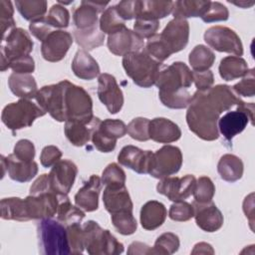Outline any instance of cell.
Masks as SVG:
<instances>
[{
    "label": "cell",
    "instance_id": "cell-56",
    "mask_svg": "<svg viewBox=\"0 0 255 255\" xmlns=\"http://www.w3.org/2000/svg\"><path fill=\"white\" fill-rule=\"evenodd\" d=\"M10 69L16 74H31L35 70V62L30 55L22 56L11 61Z\"/></svg>",
    "mask_w": 255,
    "mask_h": 255
},
{
    "label": "cell",
    "instance_id": "cell-6",
    "mask_svg": "<svg viewBox=\"0 0 255 255\" xmlns=\"http://www.w3.org/2000/svg\"><path fill=\"white\" fill-rule=\"evenodd\" d=\"M65 81L64 112L67 121H79L89 124L95 118L93 101L86 90L68 80Z\"/></svg>",
    "mask_w": 255,
    "mask_h": 255
},
{
    "label": "cell",
    "instance_id": "cell-45",
    "mask_svg": "<svg viewBox=\"0 0 255 255\" xmlns=\"http://www.w3.org/2000/svg\"><path fill=\"white\" fill-rule=\"evenodd\" d=\"M149 123L146 118H134L129 122L127 127V132L128 135L138 141H146L149 138Z\"/></svg>",
    "mask_w": 255,
    "mask_h": 255
},
{
    "label": "cell",
    "instance_id": "cell-62",
    "mask_svg": "<svg viewBox=\"0 0 255 255\" xmlns=\"http://www.w3.org/2000/svg\"><path fill=\"white\" fill-rule=\"evenodd\" d=\"M191 254H214L212 246L206 242H199L194 245Z\"/></svg>",
    "mask_w": 255,
    "mask_h": 255
},
{
    "label": "cell",
    "instance_id": "cell-30",
    "mask_svg": "<svg viewBox=\"0 0 255 255\" xmlns=\"http://www.w3.org/2000/svg\"><path fill=\"white\" fill-rule=\"evenodd\" d=\"M8 86L13 95L26 100L35 98L39 91L35 78L30 74L12 73L8 79Z\"/></svg>",
    "mask_w": 255,
    "mask_h": 255
},
{
    "label": "cell",
    "instance_id": "cell-17",
    "mask_svg": "<svg viewBox=\"0 0 255 255\" xmlns=\"http://www.w3.org/2000/svg\"><path fill=\"white\" fill-rule=\"evenodd\" d=\"M107 45L112 54L123 57L129 53L141 51L144 48L143 40L127 27L109 35Z\"/></svg>",
    "mask_w": 255,
    "mask_h": 255
},
{
    "label": "cell",
    "instance_id": "cell-38",
    "mask_svg": "<svg viewBox=\"0 0 255 255\" xmlns=\"http://www.w3.org/2000/svg\"><path fill=\"white\" fill-rule=\"evenodd\" d=\"M1 218L5 220L25 221L23 199L19 197L3 198L0 202Z\"/></svg>",
    "mask_w": 255,
    "mask_h": 255
},
{
    "label": "cell",
    "instance_id": "cell-29",
    "mask_svg": "<svg viewBox=\"0 0 255 255\" xmlns=\"http://www.w3.org/2000/svg\"><path fill=\"white\" fill-rule=\"evenodd\" d=\"M167 211L165 206L156 200L144 203L140 209V224L145 230H154L165 221Z\"/></svg>",
    "mask_w": 255,
    "mask_h": 255
},
{
    "label": "cell",
    "instance_id": "cell-60",
    "mask_svg": "<svg viewBox=\"0 0 255 255\" xmlns=\"http://www.w3.org/2000/svg\"><path fill=\"white\" fill-rule=\"evenodd\" d=\"M243 211L245 213V216L248 218L250 227L252 230L253 228V223H254V193H250L247 195L243 201Z\"/></svg>",
    "mask_w": 255,
    "mask_h": 255
},
{
    "label": "cell",
    "instance_id": "cell-39",
    "mask_svg": "<svg viewBox=\"0 0 255 255\" xmlns=\"http://www.w3.org/2000/svg\"><path fill=\"white\" fill-rule=\"evenodd\" d=\"M15 6L21 16L31 22L45 17L47 12L46 1H15Z\"/></svg>",
    "mask_w": 255,
    "mask_h": 255
},
{
    "label": "cell",
    "instance_id": "cell-61",
    "mask_svg": "<svg viewBox=\"0 0 255 255\" xmlns=\"http://www.w3.org/2000/svg\"><path fill=\"white\" fill-rule=\"evenodd\" d=\"M151 247L145 243L134 241L128 246V254H150Z\"/></svg>",
    "mask_w": 255,
    "mask_h": 255
},
{
    "label": "cell",
    "instance_id": "cell-9",
    "mask_svg": "<svg viewBox=\"0 0 255 255\" xmlns=\"http://www.w3.org/2000/svg\"><path fill=\"white\" fill-rule=\"evenodd\" d=\"M182 165V153L179 147L163 145L152 153L149 173L155 178H164L175 174Z\"/></svg>",
    "mask_w": 255,
    "mask_h": 255
},
{
    "label": "cell",
    "instance_id": "cell-33",
    "mask_svg": "<svg viewBox=\"0 0 255 255\" xmlns=\"http://www.w3.org/2000/svg\"><path fill=\"white\" fill-rule=\"evenodd\" d=\"M211 1L180 0L173 3L172 15L174 18L186 19L190 17H202L207 11Z\"/></svg>",
    "mask_w": 255,
    "mask_h": 255
},
{
    "label": "cell",
    "instance_id": "cell-10",
    "mask_svg": "<svg viewBox=\"0 0 255 255\" xmlns=\"http://www.w3.org/2000/svg\"><path fill=\"white\" fill-rule=\"evenodd\" d=\"M205 43L218 52L243 55V45L236 32L225 26H212L204 33Z\"/></svg>",
    "mask_w": 255,
    "mask_h": 255
},
{
    "label": "cell",
    "instance_id": "cell-7",
    "mask_svg": "<svg viewBox=\"0 0 255 255\" xmlns=\"http://www.w3.org/2000/svg\"><path fill=\"white\" fill-rule=\"evenodd\" d=\"M46 115V112L30 100L20 99L18 102L7 105L1 115L2 123L11 130L31 127L36 119Z\"/></svg>",
    "mask_w": 255,
    "mask_h": 255
},
{
    "label": "cell",
    "instance_id": "cell-5",
    "mask_svg": "<svg viewBox=\"0 0 255 255\" xmlns=\"http://www.w3.org/2000/svg\"><path fill=\"white\" fill-rule=\"evenodd\" d=\"M85 249L90 255H118L124 252V244L98 222L89 220L83 225Z\"/></svg>",
    "mask_w": 255,
    "mask_h": 255
},
{
    "label": "cell",
    "instance_id": "cell-57",
    "mask_svg": "<svg viewBox=\"0 0 255 255\" xmlns=\"http://www.w3.org/2000/svg\"><path fill=\"white\" fill-rule=\"evenodd\" d=\"M62 157V151L56 145H47L45 146L40 155L41 164L48 168L53 166L56 162H58Z\"/></svg>",
    "mask_w": 255,
    "mask_h": 255
},
{
    "label": "cell",
    "instance_id": "cell-54",
    "mask_svg": "<svg viewBox=\"0 0 255 255\" xmlns=\"http://www.w3.org/2000/svg\"><path fill=\"white\" fill-rule=\"evenodd\" d=\"M99 127V126H98ZM98 127L95 128V129L93 130L92 133V141L94 146L101 152H111L115 149L116 144H117V140L112 139L107 137L106 135H104L99 129Z\"/></svg>",
    "mask_w": 255,
    "mask_h": 255
},
{
    "label": "cell",
    "instance_id": "cell-46",
    "mask_svg": "<svg viewBox=\"0 0 255 255\" xmlns=\"http://www.w3.org/2000/svg\"><path fill=\"white\" fill-rule=\"evenodd\" d=\"M98 129L107 137L115 140L123 137L127 133V126L121 120L107 119L102 121L98 127Z\"/></svg>",
    "mask_w": 255,
    "mask_h": 255
},
{
    "label": "cell",
    "instance_id": "cell-18",
    "mask_svg": "<svg viewBox=\"0 0 255 255\" xmlns=\"http://www.w3.org/2000/svg\"><path fill=\"white\" fill-rule=\"evenodd\" d=\"M152 153L151 150H142L137 146L128 144L121 149L118 154V161L137 173L145 174L149 173Z\"/></svg>",
    "mask_w": 255,
    "mask_h": 255
},
{
    "label": "cell",
    "instance_id": "cell-26",
    "mask_svg": "<svg viewBox=\"0 0 255 255\" xmlns=\"http://www.w3.org/2000/svg\"><path fill=\"white\" fill-rule=\"evenodd\" d=\"M173 1H138L135 0V19L159 20L172 13Z\"/></svg>",
    "mask_w": 255,
    "mask_h": 255
},
{
    "label": "cell",
    "instance_id": "cell-16",
    "mask_svg": "<svg viewBox=\"0 0 255 255\" xmlns=\"http://www.w3.org/2000/svg\"><path fill=\"white\" fill-rule=\"evenodd\" d=\"M72 44L73 37L69 32L55 30L42 42L41 54L46 61L56 63L64 59Z\"/></svg>",
    "mask_w": 255,
    "mask_h": 255
},
{
    "label": "cell",
    "instance_id": "cell-3",
    "mask_svg": "<svg viewBox=\"0 0 255 255\" xmlns=\"http://www.w3.org/2000/svg\"><path fill=\"white\" fill-rule=\"evenodd\" d=\"M122 63L126 74L141 88H150L155 85L162 66L143 50L127 54L123 57Z\"/></svg>",
    "mask_w": 255,
    "mask_h": 255
},
{
    "label": "cell",
    "instance_id": "cell-13",
    "mask_svg": "<svg viewBox=\"0 0 255 255\" xmlns=\"http://www.w3.org/2000/svg\"><path fill=\"white\" fill-rule=\"evenodd\" d=\"M158 37L172 55L183 50L189 39V23L186 19L173 18L164 27Z\"/></svg>",
    "mask_w": 255,
    "mask_h": 255
},
{
    "label": "cell",
    "instance_id": "cell-49",
    "mask_svg": "<svg viewBox=\"0 0 255 255\" xmlns=\"http://www.w3.org/2000/svg\"><path fill=\"white\" fill-rule=\"evenodd\" d=\"M168 216L173 221H188L194 216L193 205L184 200L175 201L169 208Z\"/></svg>",
    "mask_w": 255,
    "mask_h": 255
},
{
    "label": "cell",
    "instance_id": "cell-15",
    "mask_svg": "<svg viewBox=\"0 0 255 255\" xmlns=\"http://www.w3.org/2000/svg\"><path fill=\"white\" fill-rule=\"evenodd\" d=\"M98 97L110 114H118L124 106V94L116 78L108 73L98 77Z\"/></svg>",
    "mask_w": 255,
    "mask_h": 255
},
{
    "label": "cell",
    "instance_id": "cell-31",
    "mask_svg": "<svg viewBox=\"0 0 255 255\" xmlns=\"http://www.w3.org/2000/svg\"><path fill=\"white\" fill-rule=\"evenodd\" d=\"M217 171L223 180L234 182L242 177L244 165L240 157L235 154L226 153L220 157L217 164Z\"/></svg>",
    "mask_w": 255,
    "mask_h": 255
},
{
    "label": "cell",
    "instance_id": "cell-25",
    "mask_svg": "<svg viewBox=\"0 0 255 255\" xmlns=\"http://www.w3.org/2000/svg\"><path fill=\"white\" fill-rule=\"evenodd\" d=\"M102 121L99 118H94L89 124L79 121L65 122V134L69 141L75 146H83L92 137L93 130L97 128Z\"/></svg>",
    "mask_w": 255,
    "mask_h": 255
},
{
    "label": "cell",
    "instance_id": "cell-23",
    "mask_svg": "<svg viewBox=\"0 0 255 255\" xmlns=\"http://www.w3.org/2000/svg\"><path fill=\"white\" fill-rule=\"evenodd\" d=\"M181 136L179 127L165 118H155L149 123V138L159 143H170Z\"/></svg>",
    "mask_w": 255,
    "mask_h": 255
},
{
    "label": "cell",
    "instance_id": "cell-27",
    "mask_svg": "<svg viewBox=\"0 0 255 255\" xmlns=\"http://www.w3.org/2000/svg\"><path fill=\"white\" fill-rule=\"evenodd\" d=\"M72 70L76 77L86 81L94 80L96 77L100 76V66L98 62L83 49L76 52L72 62Z\"/></svg>",
    "mask_w": 255,
    "mask_h": 255
},
{
    "label": "cell",
    "instance_id": "cell-35",
    "mask_svg": "<svg viewBox=\"0 0 255 255\" xmlns=\"http://www.w3.org/2000/svg\"><path fill=\"white\" fill-rule=\"evenodd\" d=\"M188 61L193 71H207L212 67L215 61V55L208 47L204 45H197L189 53Z\"/></svg>",
    "mask_w": 255,
    "mask_h": 255
},
{
    "label": "cell",
    "instance_id": "cell-14",
    "mask_svg": "<svg viewBox=\"0 0 255 255\" xmlns=\"http://www.w3.org/2000/svg\"><path fill=\"white\" fill-rule=\"evenodd\" d=\"M78 174L77 165L70 159H60L48 174L51 189L63 195H68Z\"/></svg>",
    "mask_w": 255,
    "mask_h": 255
},
{
    "label": "cell",
    "instance_id": "cell-50",
    "mask_svg": "<svg viewBox=\"0 0 255 255\" xmlns=\"http://www.w3.org/2000/svg\"><path fill=\"white\" fill-rule=\"evenodd\" d=\"M159 28V21L157 20H148L136 18L133 24V32L140 39H150L154 35Z\"/></svg>",
    "mask_w": 255,
    "mask_h": 255
},
{
    "label": "cell",
    "instance_id": "cell-53",
    "mask_svg": "<svg viewBox=\"0 0 255 255\" xmlns=\"http://www.w3.org/2000/svg\"><path fill=\"white\" fill-rule=\"evenodd\" d=\"M13 154L24 161H33L35 157L34 143L29 139H20L16 142Z\"/></svg>",
    "mask_w": 255,
    "mask_h": 255
},
{
    "label": "cell",
    "instance_id": "cell-58",
    "mask_svg": "<svg viewBox=\"0 0 255 255\" xmlns=\"http://www.w3.org/2000/svg\"><path fill=\"white\" fill-rule=\"evenodd\" d=\"M193 75V83L196 87V91L205 92L209 90L214 83V76L210 70L202 71V72H192Z\"/></svg>",
    "mask_w": 255,
    "mask_h": 255
},
{
    "label": "cell",
    "instance_id": "cell-11",
    "mask_svg": "<svg viewBox=\"0 0 255 255\" xmlns=\"http://www.w3.org/2000/svg\"><path fill=\"white\" fill-rule=\"evenodd\" d=\"M65 81L42 87L35 99L37 104L57 122H66L64 112Z\"/></svg>",
    "mask_w": 255,
    "mask_h": 255
},
{
    "label": "cell",
    "instance_id": "cell-4",
    "mask_svg": "<svg viewBox=\"0 0 255 255\" xmlns=\"http://www.w3.org/2000/svg\"><path fill=\"white\" fill-rule=\"evenodd\" d=\"M39 249L46 255H66L71 253L67 227L52 218L41 219L37 228Z\"/></svg>",
    "mask_w": 255,
    "mask_h": 255
},
{
    "label": "cell",
    "instance_id": "cell-8",
    "mask_svg": "<svg viewBox=\"0 0 255 255\" xmlns=\"http://www.w3.org/2000/svg\"><path fill=\"white\" fill-rule=\"evenodd\" d=\"M34 43L26 30L23 28L12 29L3 39L1 46L0 70L5 72L10 68L12 60L29 55L33 50Z\"/></svg>",
    "mask_w": 255,
    "mask_h": 255
},
{
    "label": "cell",
    "instance_id": "cell-37",
    "mask_svg": "<svg viewBox=\"0 0 255 255\" xmlns=\"http://www.w3.org/2000/svg\"><path fill=\"white\" fill-rule=\"evenodd\" d=\"M85 217V212L78 206L71 203L69 197L62 200L57 210V220L68 226L73 223H81Z\"/></svg>",
    "mask_w": 255,
    "mask_h": 255
},
{
    "label": "cell",
    "instance_id": "cell-55",
    "mask_svg": "<svg viewBox=\"0 0 255 255\" xmlns=\"http://www.w3.org/2000/svg\"><path fill=\"white\" fill-rule=\"evenodd\" d=\"M29 30L31 34L41 42H43L50 33L55 31L54 28L47 22L45 17L30 22Z\"/></svg>",
    "mask_w": 255,
    "mask_h": 255
},
{
    "label": "cell",
    "instance_id": "cell-63",
    "mask_svg": "<svg viewBox=\"0 0 255 255\" xmlns=\"http://www.w3.org/2000/svg\"><path fill=\"white\" fill-rule=\"evenodd\" d=\"M228 2L232 3V4L236 5V6L242 7V8H249V7L253 6L254 3H255L254 1H250V2H248V1H239V2H230V1H228Z\"/></svg>",
    "mask_w": 255,
    "mask_h": 255
},
{
    "label": "cell",
    "instance_id": "cell-28",
    "mask_svg": "<svg viewBox=\"0 0 255 255\" xmlns=\"http://www.w3.org/2000/svg\"><path fill=\"white\" fill-rule=\"evenodd\" d=\"M6 165L9 177L18 182L30 181L38 173L37 162L21 160L13 153L6 157Z\"/></svg>",
    "mask_w": 255,
    "mask_h": 255
},
{
    "label": "cell",
    "instance_id": "cell-51",
    "mask_svg": "<svg viewBox=\"0 0 255 255\" xmlns=\"http://www.w3.org/2000/svg\"><path fill=\"white\" fill-rule=\"evenodd\" d=\"M229 17V11L225 5L220 2H210V5L201 17L203 22L212 23L218 21H226Z\"/></svg>",
    "mask_w": 255,
    "mask_h": 255
},
{
    "label": "cell",
    "instance_id": "cell-43",
    "mask_svg": "<svg viewBox=\"0 0 255 255\" xmlns=\"http://www.w3.org/2000/svg\"><path fill=\"white\" fill-rule=\"evenodd\" d=\"M215 193V186L213 181L208 176H200L196 180L193 191L194 201L197 203H207L212 201Z\"/></svg>",
    "mask_w": 255,
    "mask_h": 255
},
{
    "label": "cell",
    "instance_id": "cell-44",
    "mask_svg": "<svg viewBox=\"0 0 255 255\" xmlns=\"http://www.w3.org/2000/svg\"><path fill=\"white\" fill-rule=\"evenodd\" d=\"M45 18L54 29L67 28L70 23V13L67 8L60 3L54 4Z\"/></svg>",
    "mask_w": 255,
    "mask_h": 255
},
{
    "label": "cell",
    "instance_id": "cell-24",
    "mask_svg": "<svg viewBox=\"0 0 255 255\" xmlns=\"http://www.w3.org/2000/svg\"><path fill=\"white\" fill-rule=\"evenodd\" d=\"M103 202L106 210L111 214L120 211H132V201L126 185L122 187L106 186Z\"/></svg>",
    "mask_w": 255,
    "mask_h": 255
},
{
    "label": "cell",
    "instance_id": "cell-48",
    "mask_svg": "<svg viewBox=\"0 0 255 255\" xmlns=\"http://www.w3.org/2000/svg\"><path fill=\"white\" fill-rule=\"evenodd\" d=\"M14 8L11 1L1 0L0 1V25L2 39L15 28V20L13 18Z\"/></svg>",
    "mask_w": 255,
    "mask_h": 255
},
{
    "label": "cell",
    "instance_id": "cell-19",
    "mask_svg": "<svg viewBox=\"0 0 255 255\" xmlns=\"http://www.w3.org/2000/svg\"><path fill=\"white\" fill-rule=\"evenodd\" d=\"M196 225L205 232H215L223 225V215L217 206L212 202L192 203Z\"/></svg>",
    "mask_w": 255,
    "mask_h": 255
},
{
    "label": "cell",
    "instance_id": "cell-22",
    "mask_svg": "<svg viewBox=\"0 0 255 255\" xmlns=\"http://www.w3.org/2000/svg\"><path fill=\"white\" fill-rule=\"evenodd\" d=\"M249 122L248 115L244 111L236 109L235 111L227 112L219 118L217 123L218 131L226 140H231L235 135L244 130Z\"/></svg>",
    "mask_w": 255,
    "mask_h": 255
},
{
    "label": "cell",
    "instance_id": "cell-40",
    "mask_svg": "<svg viewBox=\"0 0 255 255\" xmlns=\"http://www.w3.org/2000/svg\"><path fill=\"white\" fill-rule=\"evenodd\" d=\"M179 245V238L176 234L172 232H165L157 237L153 247H151L150 254L170 255L178 250Z\"/></svg>",
    "mask_w": 255,
    "mask_h": 255
},
{
    "label": "cell",
    "instance_id": "cell-42",
    "mask_svg": "<svg viewBox=\"0 0 255 255\" xmlns=\"http://www.w3.org/2000/svg\"><path fill=\"white\" fill-rule=\"evenodd\" d=\"M101 180L106 186L122 187L126 183V173L118 163L112 162L103 170Z\"/></svg>",
    "mask_w": 255,
    "mask_h": 255
},
{
    "label": "cell",
    "instance_id": "cell-41",
    "mask_svg": "<svg viewBox=\"0 0 255 255\" xmlns=\"http://www.w3.org/2000/svg\"><path fill=\"white\" fill-rule=\"evenodd\" d=\"M112 223L116 230L122 235H131L136 231L137 222L132 211H120L112 214Z\"/></svg>",
    "mask_w": 255,
    "mask_h": 255
},
{
    "label": "cell",
    "instance_id": "cell-47",
    "mask_svg": "<svg viewBox=\"0 0 255 255\" xmlns=\"http://www.w3.org/2000/svg\"><path fill=\"white\" fill-rule=\"evenodd\" d=\"M67 227L68 239L72 254H82L85 250L84 229L79 222L70 224Z\"/></svg>",
    "mask_w": 255,
    "mask_h": 255
},
{
    "label": "cell",
    "instance_id": "cell-59",
    "mask_svg": "<svg viewBox=\"0 0 255 255\" xmlns=\"http://www.w3.org/2000/svg\"><path fill=\"white\" fill-rule=\"evenodd\" d=\"M116 9L125 21L135 18V1H121L116 5Z\"/></svg>",
    "mask_w": 255,
    "mask_h": 255
},
{
    "label": "cell",
    "instance_id": "cell-20",
    "mask_svg": "<svg viewBox=\"0 0 255 255\" xmlns=\"http://www.w3.org/2000/svg\"><path fill=\"white\" fill-rule=\"evenodd\" d=\"M109 2L82 1L81 5L76 8L73 14L75 28L86 30L99 25V13H103Z\"/></svg>",
    "mask_w": 255,
    "mask_h": 255
},
{
    "label": "cell",
    "instance_id": "cell-2",
    "mask_svg": "<svg viewBox=\"0 0 255 255\" xmlns=\"http://www.w3.org/2000/svg\"><path fill=\"white\" fill-rule=\"evenodd\" d=\"M222 111L208 92L196 91L187 107L186 123L189 129L203 140L212 141L219 137L217 123Z\"/></svg>",
    "mask_w": 255,
    "mask_h": 255
},
{
    "label": "cell",
    "instance_id": "cell-12",
    "mask_svg": "<svg viewBox=\"0 0 255 255\" xmlns=\"http://www.w3.org/2000/svg\"><path fill=\"white\" fill-rule=\"evenodd\" d=\"M196 179L192 174H186L183 177L167 176L159 180L156 190L169 200L175 202L184 200L193 194Z\"/></svg>",
    "mask_w": 255,
    "mask_h": 255
},
{
    "label": "cell",
    "instance_id": "cell-36",
    "mask_svg": "<svg viewBox=\"0 0 255 255\" xmlns=\"http://www.w3.org/2000/svg\"><path fill=\"white\" fill-rule=\"evenodd\" d=\"M99 26L104 34H114L126 27V21L118 14L116 5L106 8L99 19Z\"/></svg>",
    "mask_w": 255,
    "mask_h": 255
},
{
    "label": "cell",
    "instance_id": "cell-34",
    "mask_svg": "<svg viewBox=\"0 0 255 255\" xmlns=\"http://www.w3.org/2000/svg\"><path fill=\"white\" fill-rule=\"evenodd\" d=\"M73 35L77 44L87 52L102 46L105 41V34L101 31L99 25L86 30L75 28Z\"/></svg>",
    "mask_w": 255,
    "mask_h": 255
},
{
    "label": "cell",
    "instance_id": "cell-32",
    "mask_svg": "<svg viewBox=\"0 0 255 255\" xmlns=\"http://www.w3.org/2000/svg\"><path fill=\"white\" fill-rule=\"evenodd\" d=\"M248 70L247 62L243 58L237 56H227L223 58L218 67L220 77L227 82L243 78Z\"/></svg>",
    "mask_w": 255,
    "mask_h": 255
},
{
    "label": "cell",
    "instance_id": "cell-21",
    "mask_svg": "<svg viewBox=\"0 0 255 255\" xmlns=\"http://www.w3.org/2000/svg\"><path fill=\"white\" fill-rule=\"evenodd\" d=\"M102 184V180L98 175H91L89 180L75 194L76 205L87 212L97 210Z\"/></svg>",
    "mask_w": 255,
    "mask_h": 255
},
{
    "label": "cell",
    "instance_id": "cell-1",
    "mask_svg": "<svg viewBox=\"0 0 255 255\" xmlns=\"http://www.w3.org/2000/svg\"><path fill=\"white\" fill-rule=\"evenodd\" d=\"M192 83V72L183 62H174L163 67L155 82L160 102L169 109L187 108L192 100L188 91Z\"/></svg>",
    "mask_w": 255,
    "mask_h": 255
},
{
    "label": "cell",
    "instance_id": "cell-52",
    "mask_svg": "<svg viewBox=\"0 0 255 255\" xmlns=\"http://www.w3.org/2000/svg\"><path fill=\"white\" fill-rule=\"evenodd\" d=\"M254 80V69H250L248 70L247 74L242 78V80L232 87V90L238 96L252 98L255 95Z\"/></svg>",
    "mask_w": 255,
    "mask_h": 255
}]
</instances>
